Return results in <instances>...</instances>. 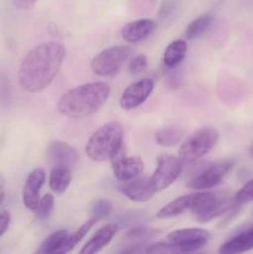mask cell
Here are the masks:
<instances>
[{"instance_id": "obj_1", "label": "cell", "mask_w": 253, "mask_h": 254, "mask_svg": "<svg viewBox=\"0 0 253 254\" xmlns=\"http://www.w3.org/2000/svg\"><path fill=\"white\" fill-rule=\"evenodd\" d=\"M66 56L63 45L45 42L34 47L22 60L19 68V83L22 89L37 93L52 83Z\"/></svg>"}, {"instance_id": "obj_2", "label": "cell", "mask_w": 253, "mask_h": 254, "mask_svg": "<svg viewBox=\"0 0 253 254\" xmlns=\"http://www.w3.org/2000/svg\"><path fill=\"white\" fill-rule=\"evenodd\" d=\"M111 94V87L104 82H91L67 91L60 98L57 109L64 117L86 118L102 108Z\"/></svg>"}, {"instance_id": "obj_3", "label": "cell", "mask_w": 253, "mask_h": 254, "mask_svg": "<svg viewBox=\"0 0 253 254\" xmlns=\"http://www.w3.org/2000/svg\"><path fill=\"white\" fill-rule=\"evenodd\" d=\"M123 145V127L118 122L104 124L89 138L86 145V154L91 160L102 163Z\"/></svg>"}, {"instance_id": "obj_4", "label": "cell", "mask_w": 253, "mask_h": 254, "mask_svg": "<svg viewBox=\"0 0 253 254\" xmlns=\"http://www.w3.org/2000/svg\"><path fill=\"white\" fill-rule=\"evenodd\" d=\"M218 140V131L213 128H202L189 136L179 149L183 163H193L210 153Z\"/></svg>"}, {"instance_id": "obj_5", "label": "cell", "mask_w": 253, "mask_h": 254, "mask_svg": "<svg viewBox=\"0 0 253 254\" xmlns=\"http://www.w3.org/2000/svg\"><path fill=\"white\" fill-rule=\"evenodd\" d=\"M131 49L129 46H112L99 52L91 62V68L97 76L113 77L119 72L129 56Z\"/></svg>"}, {"instance_id": "obj_6", "label": "cell", "mask_w": 253, "mask_h": 254, "mask_svg": "<svg viewBox=\"0 0 253 254\" xmlns=\"http://www.w3.org/2000/svg\"><path fill=\"white\" fill-rule=\"evenodd\" d=\"M235 161L232 159H225V160L216 161L205 166L201 171H198L192 179L188 183V188L193 190H207L218 185L222 179L232 170Z\"/></svg>"}, {"instance_id": "obj_7", "label": "cell", "mask_w": 253, "mask_h": 254, "mask_svg": "<svg viewBox=\"0 0 253 254\" xmlns=\"http://www.w3.org/2000/svg\"><path fill=\"white\" fill-rule=\"evenodd\" d=\"M183 160L175 156L165 155L159 159L158 166L149 179L156 192L165 190L171 184L175 183L176 179L183 173Z\"/></svg>"}, {"instance_id": "obj_8", "label": "cell", "mask_w": 253, "mask_h": 254, "mask_svg": "<svg viewBox=\"0 0 253 254\" xmlns=\"http://www.w3.org/2000/svg\"><path fill=\"white\" fill-rule=\"evenodd\" d=\"M109 160H111L114 176L122 183L138 178L144 170L143 160L139 156H126L124 145H122L111 156Z\"/></svg>"}, {"instance_id": "obj_9", "label": "cell", "mask_w": 253, "mask_h": 254, "mask_svg": "<svg viewBox=\"0 0 253 254\" xmlns=\"http://www.w3.org/2000/svg\"><path fill=\"white\" fill-rule=\"evenodd\" d=\"M210 240V232L203 228H183L168 235V241L180 246L183 253H190L202 248Z\"/></svg>"}, {"instance_id": "obj_10", "label": "cell", "mask_w": 253, "mask_h": 254, "mask_svg": "<svg viewBox=\"0 0 253 254\" xmlns=\"http://www.w3.org/2000/svg\"><path fill=\"white\" fill-rule=\"evenodd\" d=\"M154 89V81L150 78H143L134 82L123 91L119 101V106L126 111L138 108L143 104Z\"/></svg>"}, {"instance_id": "obj_11", "label": "cell", "mask_w": 253, "mask_h": 254, "mask_svg": "<svg viewBox=\"0 0 253 254\" xmlns=\"http://www.w3.org/2000/svg\"><path fill=\"white\" fill-rule=\"evenodd\" d=\"M47 161L54 166H67L72 169L78 161V153L73 146L61 140L51 141L46 150Z\"/></svg>"}, {"instance_id": "obj_12", "label": "cell", "mask_w": 253, "mask_h": 254, "mask_svg": "<svg viewBox=\"0 0 253 254\" xmlns=\"http://www.w3.org/2000/svg\"><path fill=\"white\" fill-rule=\"evenodd\" d=\"M118 190L134 202H146L151 200L156 193V190L153 188L150 180L139 178V176L133 180L124 181L118 186Z\"/></svg>"}, {"instance_id": "obj_13", "label": "cell", "mask_w": 253, "mask_h": 254, "mask_svg": "<svg viewBox=\"0 0 253 254\" xmlns=\"http://www.w3.org/2000/svg\"><path fill=\"white\" fill-rule=\"evenodd\" d=\"M46 180L44 169L37 168L32 170L27 175L26 181H25L24 189H22V202L25 207L29 208L30 211L36 210L40 201V190Z\"/></svg>"}, {"instance_id": "obj_14", "label": "cell", "mask_w": 253, "mask_h": 254, "mask_svg": "<svg viewBox=\"0 0 253 254\" xmlns=\"http://www.w3.org/2000/svg\"><path fill=\"white\" fill-rule=\"evenodd\" d=\"M156 29V22L151 19H139L128 22L122 29V37L129 44H136L150 36Z\"/></svg>"}, {"instance_id": "obj_15", "label": "cell", "mask_w": 253, "mask_h": 254, "mask_svg": "<svg viewBox=\"0 0 253 254\" xmlns=\"http://www.w3.org/2000/svg\"><path fill=\"white\" fill-rule=\"evenodd\" d=\"M117 231H118V226L114 225V223L106 225L101 230L97 231L96 235L83 246V248L79 252L82 254H93L101 252L104 247H107L111 243V241L116 236Z\"/></svg>"}, {"instance_id": "obj_16", "label": "cell", "mask_w": 253, "mask_h": 254, "mask_svg": "<svg viewBox=\"0 0 253 254\" xmlns=\"http://www.w3.org/2000/svg\"><path fill=\"white\" fill-rule=\"evenodd\" d=\"M253 250V227L247 228L243 232L228 240L220 248L222 254H238Z\"/></svg>"}, {"instance_id": "obj_17", "label": "cell", "mask_w": 253, "mask_h": 254, "mask_svg": "<svg viewBox=\"0 0 253 254\" xmlns=\"http://www.w3.org/2000/svg\"><path fill=\"white\" fill-rule=\"evenodd\" d=\"M72 181L71 169L67 166H54L50 173L49 185L54 192L62 195L68 189Z\"/></svg>"}, {"instance_id": "obj_18", "label": "cell", "mask_w": 253, "mask_h": 254, "mask_svg": "<svg viewBox=\"0 0 253 254\" xmlns=\"http://www.w3.org/2000/svg\"><path fill=\"white\" fill-rule=\"evenodd\" d=\"M186 52H188V44L185 40H175L169 46L166 47L164 52L163 64L168 68H174L179 66L180 62L185 59Z\"/></svg>"}, {"instance_id": "obj_19", "label": "cell", "mask_w": 253, "mask_h": 254, "mask_svg": "<svg viewBox=\"0 0 253 254\" xmlns=\"http://www.w3.org/2000/svg\"><path fill=\"white\" fill-rule=\"evenodd\" d=\"M67 236H68V233L64 230H60L51 233V235L41 243V246H40V248L36 252L40 254L60 253V250H61L62 245H63L64 241H66Z\"/></svg>"}, {"instance_id": "obj_20", "label": "cell", "mask_w": 253, "mask_h": 254, "mask_svg": "<svg viewBox=\"0 0 253 254\" xmlns=\"http://www.w3.org/2000/svg\"><path fill=\"white\" fill-rule=\"evenodd\" d=\"M183 136V129L178 128V127H169V128H164L156 131L155 140L159 145L170 148V146H174L180 143Z\"/></svg>"}, {"instance_id": "obj_21", "label": "cell", "mask_w": 253, "mask_h": 254, "mask_svg": "<svg viewBox=\"0 0 253 254\" xmlns=\"http://www.w3.org/2000/svg\"><path fill=\"white\" fill-rule=\"evenodd\" d=\"M158 233V231L153 228L144 227V226H135L129 232L126 233L124 240L129 242V246L131 245H146L151 238H154Z\"/></svg>"}, {"instance_id": "obj_22", "label": "cell", "mask_w": 253, "mask_h": 254, "mask_svg": "<svg viewBox=\"0 0 253 254\" xmlns=\"http://www.w3.org/2000/svg\"><path fill=\"white\" fill-rule=\"evenodd\" d=\"M213 21V17L211 15H202V16L196 17L195 20L189 24L185 30V36L188 40H195L200 37L205 31H207Z\"/></svg>"}, {"instance_id": "obj_23", "label": "cell", "mask_w": 253, "mask_h": 254, "mask_svg": "<svg viewBox=\"0 0 253 254\" xmlns=\"http://www.w3.org/2000/svg\"><path fill=\"white\" fill-rule=\"evenodd\" d=\"M96 222H97L96 220L91 218V220L87 221L86 223H83V225H82L81 227L76 231V232H73L72 235L67 236L66 241H64V243L62 245L61 250H60V253H67V252H69V251L73 250V248L76 247L77 243L81 242L82 238H83L84 236L89 232V231H91V228L93 227L94 223Z\"/></svg>"}, {"instance_id": "obj_24", "label": "cell", "mask_w": 253, "mask_h": 254, "mask_svg": "<svg viewBox=\"0 0 253 254\" xmlns=\"http://www.w3.org/2000/svg\"><path fill=\"white\" fill-rule=\"evenodd\" d=\"M112 208H113V206H112L111 201L101 198V200L94 201L91 205V207H89V216H91V218H93V220L98 222V221L104 220V218H107L111 215Z\"/></svg>"}, {"instance_id": "obj_25", "label": "cell", "mask_w": 253, "mask_h": 254, "mask_svg": "<svg viewBox=\"0 0 253 254\" xmlns=\"http://www.w3.org/2000/svg\"><path fill=\"white\" fill-rule=\"evenodd\" d=\"M55 206V198L51 193H46L42 198H40L39 205H37L35 213H36L37 220H46L51 216L52 211H54Z\"/></svg>"}, {"instance_id": "obj_26", "label": "cell", "mask_w": 253, "mask_h": 254, "mask_svg": "<svg viewBox=\"0 0 253 254\" xmlns=\"http://www.w3.org/2000/svg\"><path fill=\"white\" fill-rule=\"evenodd\" d=\"M233 198H235V202L237 203L238 206L245 205V203H248V202H252L253 201V179L252 180L248 181V183H246L245 185H243L242 188L237 191V193L233 196Z\"/></svg>"}, {"instance_id": "obj_27", "label": "cell", "mask_w": 253, "mask_h": 254, "mask_svg": "<svg viewBox=\"0 0 253 254\" xmlns=\"http://www.w3.org/2000/svg\"><path fill=\"white\" fill-rule=\"evenodd\" d=\"M148 68V59L144 55H138L128 64V71L129 73L133 76H138V74L143 73L145 69Z\"/></svg>"}, {"instance_id": "obj_28", "label": "cell", "mask_w": 253, "mask_h": 254, "mask_svg": "<svg viewBox=\"0 0 253 254\" xmlns=\"http://www.w3.org/2000/svg\"><path fill=\"white\" fill-rule=\"evenodd\" d=\"M176 5H178V1H176V0H163L160 12H159L160 19L165 20L166 17L170 16V15L176 10Z\"/></svg>"}, {"instance_id": "obj_29", "label": "cell", "mask_w": 253, "mask_h": 254, "mask_svg": "<svg viewBox=\"0 0 253 254\" xmlns=\"http://www.w3.org/2000/svg\"><path fill=\"white\" fill-rule=\"evenodd\" d=\"M135 222H140V216H139L138 213H133V215H131V213H124V215H122L121 218L118 220L117 226H123V227H126V226L134 225Z\"/></svg>"}, {"instance_id": "obj_30", "label": "cell", "mask_w": 253, "mask_h": 254, "mask_svg": "<svg viewBox=\"0 0 253 254\" xmlns=\"http://www.w3.org/2000/svg\"><path fill=\"white\" fill-rule=\"evenodd\" d=\"M10 225V215L9 212L0 213V237L7 231Z\"/></svg>"}, {"instance_id": "obj_31", "label": "cell", "mask_w": 253, "mask_h": 254, "mask_svg": "<svg viewBox=\"0 0 253 254\" xmlns=\"http://www.w3.org/2000/svg\"><path fill=\"white\" fill-rule=\"evenodd\" d=\"M39 0H14V5L20 10H27L34 6Z\"/></svg>"}, {"instance_id": "obj_32", "label": "cell", "mask_w": 253, "mask_h": 254, "mask_svg": "<svg viewBox=\"0 0 253 254\" xmlns=\"http://www.w3.org/2000/svg\"><path fill=\"white\" fill-rule=\"evenodd\" d=\"M4 190V180H2L1 175H0V191Z\"/></svg>"}, {"instance_id": "obj_33", "label": "cell", "mask_w": 253, "mask_h": 254, "mask_svg": "<svg viewBox=\"0 0 253 254\" xmlns=\"http://www.w3.org/2000/svg\"><path fill=\"white\" fill-rule=\"evenodd\" d=\"M2 200H4V190L0 191V203L2 202Z\"/></svg>"}, {"instance_id": "obj_34", "label": "cell", "mask_w": 253, "mask_h": 254, "mask_svg": "<svg viewBox=\"0 0 253 254\" xmlns=\"http://www.w3.org/2000/svg\"><path fill=\"white\" fill-rule=\"evenodd\" d=\"M250 154L253 156V145L250 148Z\"/></svg>"}]
</instances>
